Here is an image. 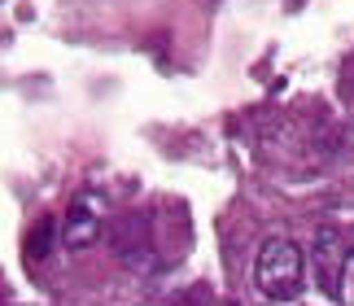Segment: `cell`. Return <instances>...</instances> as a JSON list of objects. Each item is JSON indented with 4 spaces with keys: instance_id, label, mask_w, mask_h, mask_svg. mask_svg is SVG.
<instances>
[{
    "instance_id": "6da1fadb",
    "label": "cell",
    "mask_w": 354,
    "mask_h": 306,
    "mask_svg": "<svg viewBox=\"0 0 354 306\" xmlns=\"http://www.w3.org/2000/svg\"><path fill=\"white\" fill-rule=\"evenodd\" d=\"M302 271H306V258H302V245L289 241V236H271L263 241L254 258V285L267 302H289L297 298L302 289Z\"/></svg>"
},
{
    "instance_id": "5b68a950",
    "label": "cell",
    "mask_w": 354,
    "mask_h": 306,
    "mask_svg": "<svg viewBox=\"0 0 354 306\" xmlns=\"http://www.w3.org/2000/svg\"><path fill=\"white\" fill-rule=\"evenodd\" d=\"M337 298L346 306H354V249L346 254V267H342V285H337Z\"/></svg>"
},
{
    "instance_id": "3957f363",
    "label": "cell",
    "mask_w": 354,
    "mask_h": 306,
    "mask_svg": "<svg viewBox=\"0 0 354 306\" xmlns=\"http://www.w3.org/2000/svg\"><path fill=\"white\" fill-rule=\"evenodd\" d=\"M346 241H342V232L337 228H319L315 232V276H319V285L328 289V294L337 298V285H342V267H346Z\"/></svg>"
},
{
    "instance_id": "7a4b0ae2",
    "label": "cell",
    "mask_w": 354,
    "mask_h": 306,
    "mask_svg": "<svg viewBox=\"0 0 354 306\" xmlns=\"http://www.w3.org/2000/svg\"><path fill=\"white\" fill-rule=\"evenodd\" d=\"M105 228V201L101 192H79L71 201V210L62 219V245L66 249H88Z\"/></svg>"
},
{
    "instance_id": "277c9868",
    "label": "cell",
    "mask_w": 354,
    "mask_h": 306,
    "mask_svg": "<svg viewBox=\"0 0 354 306\" xmlns=\"http://www.w3.org/2000/svg\"><path fill=\"white\" fill-rule=\"evenodd\" d=\"M53 232H57V224H53V219H39L31 228V236H26V258H44L48 245H53Z\"/></svg>"
}]
</instances>
